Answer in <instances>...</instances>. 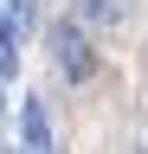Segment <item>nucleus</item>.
<instances>
[{
  "instance_id": "nucleus-1",
  "label": "nucleus",
  "mask_w": 148,
  "mask_h": 154,
  "mask_svg": "<svg viewBox=\"0 0 148 154\" xmlns=\"http://www.w3.org/2000/svg\"><path fill=\"white\" fill-rule=\"evenodd\" d=\"M52 64L65 71V84H84V77L97 71L90 38H84V26H77V19H58V26H52Z\"/></svg>"
},
{
  "instance_id": "nucleus-2",
  "label": "nucleus",
  "mask_w": 148,
  "mask_h": 154,
  "mask_svg": "<svg viewBox=\"0 0 148 154\" xmlns=\"http://www.w3.org/2000/svg\"><path fill=\"white\" fill-rule=\"evenodd\" d=\"M20 148L26 154H58V135H52V109L39 96H26L20 103Z\"/></svg>"
},
{
  "instance_id": "nucleus-3",
  "label": "nucleus",
  "mask_w": 148,
  "mask_h": 154,
  "mask_svg": "<svg viewBox=\"0 0 148 154\" xmlns=\"http://www.w3.org/2000/svg\"><path fill=\"white\" fill-rule=\"evenodd\" d=\"M77 13L90 19V26H116V19H122V0H77Z\"/></svg>"
},
{
  "instance_id": "nucleus-4",
  "label": "nucleus",
  "mask_w": 148,
  "mask_h": 154,
  "mask_svg": "<svg viewBox=\"0 0 148 154\" xmlns=\"http://www.w3.org/2000/svg\"><path fill=\"white\" fill-rule=\"evenodd\" d=\"M0 19L13 26V38H26V26H32V0H7V7H0Z\"/></svg>"
},
{
  "instance_id": "nucleus-5",
  "label": "nucleus",
  "mask_w": 148,
  "mask_h": 154,
  "mask_svg": "<svg viewBox=\"0 0 148 154\" xmlns=\"http://www.w3.org/2000/svg\"><path fill=\"white\" fill-rule=\"evenodd\" d=\"M7 77H13V64H0V122H7Z\"/></svg>"
},
{
  "instance_id": "nucleus-6",
  "label": "nucleus",
  "mask_w": 148,
  "mask_h": 154,
  "mask_svg": "<svg viewBox=\"0 0 148 154\" xmlns=\"http://www.w3.org/2000/svg\"><path fill=\"white\" fill-rule=\"evenodd\" d=\"M7 154H26V148H7Z\"/></svg>"
},
{
  "instance_id": "nucleus-7",
  "label": "nucleus",
  "mask_w": 148,
  "mask_h": 154,
  "mask_svg": "<svg viewBox=\"0 0 148 154\" xmlns=\"http://www.w3.org/2000/svg\"><path fill=\"white\" fill-rule=\"evenodd\" d=\"M142 154H148V148H142Z\"/></svg>"
}]
</instances>
